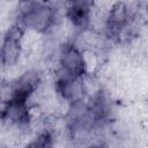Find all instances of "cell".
<instances>
[{
  "label": "cell",
  "mask_w": 148,
  "mask_h": 148,
  "mask_svg": "<svg viewBox=\"0 0 148 148\" xmlns=\"http://www.w3.org/2000/svg\"><path fill=\"white\" fill-rule=\"evenodd\" d=\"M58 68L68 75L80 77L86 74L82 51L73 43L62 45L58 56Z\"/></svg>",
  "instance_id": "1"
},
{
  "label": "cell",
  "mask_w": 148,
  "mask_h": 148,
  "mask_svg": "<svg viewBox=\"0 0 148 148\" xmlns=\"http://www.w3.org/2000/svg\"><path fill=\"white\" fill-rule=\"evenodd\" d=\"M66 1H68V2H71V3H72V2H74V1H76V0H66Z\"/></svg>",
  "instance_id": "2"
}]
</instances>
